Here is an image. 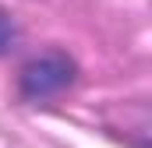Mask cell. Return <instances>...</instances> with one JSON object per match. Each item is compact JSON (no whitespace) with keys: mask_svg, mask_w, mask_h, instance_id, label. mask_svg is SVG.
Returning a JSON list of instances; mask_svg holds the SVG:
<instances>
[{"mask_svg":"<svg viewBox=\"0 0 152 148\" xmlns=\"http://www.w3.org/2000/svg\"><path fill=\"white\" fill-rule=\"evenodd\" d=\"M75 78H78L75 60L67 53H57L53 49V53H42V57L28 60L21 67V74H18V92L28 102H42V99H53L64 88H71Z\"/></svg>","mask_w":152,"mask_h":148,"instance_id":"1","label":"cell"},{"mask_svg":"<svg viewBox=\"0 0 152 148\" xmlns=\"http://www.w3.org/2000/svg\"><path fill=\"white\" fill-rule=\"evenodd\" d=\"M14 39H18V25H14V18L0 7V57L14 46Z\"/></svg>","mask_w":152,"mask_h":148,"instance_id":"2","label":"cell"}]
</instances>
